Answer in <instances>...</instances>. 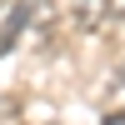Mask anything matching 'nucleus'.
Here are the masks:
<instances>
[{
  "label": "nucleus",
  "mask_w": 125,
  "mask_h": 125,
  "mask_svg": "<svg viewBox=\"0 0 125 125\" xmlns=\"http://www.w3.org/2000/svg\"><path fill=\"white\" fill-rule=\"evenodd\" d=\"M75 20L85 30H100V25H110V5L105 0H75Z\"/></svg>",
  "instance_id": "obj_2"
},
{
  "label": "nucleus",
  "mask_w": 125,
  "mask_h": 125,
  "mask_svg": "<svg viewBox=\"0 0 125 125\" xmlns=\"http://www.w3.org/2000/svg\"><path fill=\"white\" fill-rule=\"evenodd\" d=\"M0 125H10V105H0Z\"/></svg>",
  "instance_id": "obj_3"
},
{
  "label": "nucleus",
  "mask_w": 125,
  "mask_h": 125,
  "mask_svg": "<svg viewBox=\"0 0 125 125\" xmlns=\"http://www.w3.org/2000/svg\"><path fill=\"white\" fill-rule=\"evenodd\" d=\"M30 15H35V0H15V5L5 10V20H0V55H10V50H15V40L25 35Z\"/></svg>",
  "instance_id": "obj_1"
}]
</instances>
